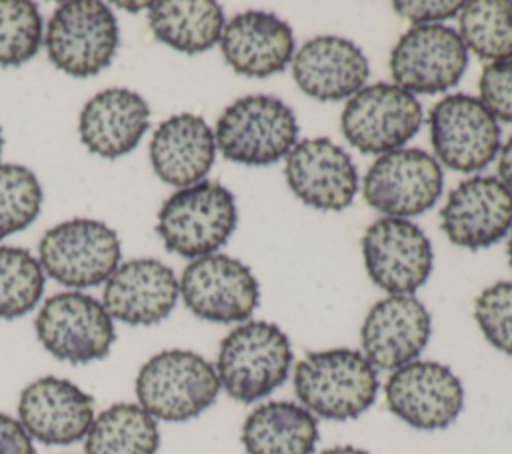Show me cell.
<instances>
[{"mask_svg": "<svg viewBox=\"0 0 512 454\" xmlns=\"http://www.w3.org/2000/svg\"><path fill=\"white\" fill-rule=\"evenodd\" d=\"M180 294L192 314L220 324L248 320L260 302V286L250 268L226 254L192 260L182 272Z\"/></svg>", "mask_w": 512, "mask_h": 454, "instance_id": "cell-13", "label": "cell"}, {"mask_svg": "<svg viewBox=\"0 0 512 454\" xmlns=\"http://www.w3.org/2000/svg\"><path fill=\"white\" fill-rule=\"evenodd\" d=\"M44 292V270L26 250L0 246V318L28 314Z\"/></svg>", "mask_w": 512, "mask_h": 454, "instance_id": "cell-29", "label": "cell"}, {"mask_svg": "<svg viewBox=\"0 0 512 454\" xmlns=\"http://www.w3.org/2000/svg\"><path fill=\"white\" fill-rule=\"evenodd\" d=\"M460 38L478 58H512V2L510 0H472L458 12Z\"/></svg>", "mask_w": 512, "mask_h": 454, "instance_id": "cell-28", "label": "cell"}, {"mask_svg": "<svg viewBox=\"0 0 512 454\" xmlns=\"http://www.w3.org/2000/svg\"><path fill=\"white\" fill-rule=\"evenodd\" d=\"M376 368L352 348L312 352L296 364L294 392L302 406L326 420H352L378 394Z\"/></svg>", "mask_w": 512, "mask_h": 454, "instance_id": "cell-1", "label": "cell"}, {"mask_svg": "<svg viewBox=\"0 0 512 454\" xmlns=\"http://www.w3.org/2000/svg\"><path fill=\"white\" fill-rule=\"evenodd\" d=\"M468 66L460 34L442 24L408 28L390 54V72L406 92L438 94L454 88Z\"/></svg>", "mask_w": 512, "mask_h": 454, "instance_id": "cell-10", "label": "cell"}, {"mask_svg": "<svg viewBox=\"0 0 512 454\" xmlns=\"http://www.w3.org/2000/svg\"><path fill=\"white\" fill-rule=\"evenodd\" d=\"M478 88L480 102L490 114L512 124V58L486 66Z\"/></svg>", "mask_w": 512, "mask_h": 454, "instance_id": "cell-33", "label": "cell"}, {"mask_svg": "<svg viewBox=\"0 0 512 454\" xmlns=\"http://www.w3.org/2000/svg\"><path fill=\"white\" fill-rule=\"evenodd\" d=\"M220 392L216 368L192 350H162L136 376V398L154 420L184 422L214 404Z\"/></svg>", "mask_w": 512, "mask_h": 454, "instance_id": "cell-3", "label": "cell"}, {"mask_svg": "<svg viewBox=\"0 0 512 454\" xmlns=\"http://www.w3.org/2000/svg\"><path fill=\"white\" fill-rule=\"evenodd\" d=\"M370 66L364 52L340 36H316L300 46L292 58L298 88L322 102L354 96L364 88Z\"/></svg>", "mask_w": 512, "mask_h": 454, "instance_id": "cell-21", "label": "cell"}, {"mask_svg": "<svg viewBox=\"0 0 512 454\" xmlns=\"http://www.w3.org/2000/svg\"><path fill=\"white\" fill-rule=\"evenodd\" d=\"M284 174L290 190L318 210H344L358 192L350 154L328 138L300 140L286 156Z\"/></svg>", "mask_w": 512, "mask_h": 454, "instance_id": "cell-19", "label": "cell"}, {"mask_svg": "<svg viewBox=\"0 0 512 454\" xmlns=\"http://www.w3.org/2000/svg\"><path fill=\"white\" fill-rule=\"evenodd\" d=\"M384 394L390 412L418 430L448 428L464 406L460 378L434 360H412L394 370Z\"/></svg>", "mask_w": 512, "mask_h": 454, "instance_id": "cell-14", "label": "cell"}, {"mask_svg": "<svg viewBox=\"0 0 512 454\" xmlns=\"http://www.w3.org/2000/svg\"><path fill=\"white\" fill-rule=\"evenodd\" d=\"M498 180L512 192V136L506 140L498 160Z\"/></svg>", "mask_w": 512, "mask_h": 454, "instance_id": "cell-36", "label": "cell"}, {"mask_svg": "<svg viewBox=\"0 0 512 454\" xmlns=\"http://www.w3.org/2000/svg\"><path fill=\"white\" fill-rule=\"evenodd\" d=\"M40 266L56 282L88 288L106 282L118 268V234L94 218H72L50 228L40 244Z\"/></svg>", "mask_w": 512, "mask_h": 454, "instance_id": "cell-7", "label": "cell"}, {"mask_svg": "<svg viewBox=\"0 0 512 454\" xmlns=\"http://www.w3.org/2000/svg\"><path fill=\"white\" fill-rule=\"evenodd\" d=\"M160 432L156 420L138 404L118 402L102 410L84 442L86 454H156Z\"/></svg>", "mask_w": 512, "mask_h": 454, "instance_id": "cell-27", "label": "cell"}, {"mask_svg": "<svg viewBox=\"0 0 512 454\" xmlns=\"http://www.w3.org/2000/svg\"><path fill=\"white\" fill-rule=\"evenodd\" d=\"M0 454H36L34 444L20 420L0 412Z\"/></svg>", "mask_w": 512, "mask_h": 454, "instance_id": "cell-35", "label": "cell"}, {"mask_svg": "<svg viewBox=\"0 0 512 454\" xmlns=\"http://www.w3.org/2000/svg\"><path fill=\"white\" fill-rule=\"evenodd\" d=\"M148 24L156 40L186 54H200L220 40L224 12L212 0H160L148 6Z\"/></svg>", "mask_w": 512, "mask_h": 454, "instance_id": "cell-26", "label": "cell"}, {"mask_svg": "<svg viewBox=\"0 0 512 454\" xmlns=\"http://www.w3.org/2000/svg\"><path fill=\"white\" fill-rule=\"evenodd\" d=\"M148 102L134 90L108 88L94 94L82 108L78 132L82 144L102 158L132 152L150 122Z\"/></svg>", "mask_w": 512, "mask_h": 454, "instance_id": "cell-23", "label": "cell"}, {"mask_svg": "<svg viewBox=\"0 0 512 454\" xmlns=\"http://www.w3.org/2000/svg\"><path fill=\"white\" fill-rule=\"evenodd\" d=\"M432 320L412 294H390L378 300L360 328L366 360L380 370H398L426 348Z\"/></svg>", "mask_w": 512, "mask_h": 454, "instance_id": "cell-16", "label": "cell"}, {"mask_svg": "<svg viewBox=\"0 0 512 454\" xmlns=\"http://www.w3.org/2000/svg\"><path fill=\"white\" fill-rule=\"evenodd\" d=\"M342 134L362 154H386L414 138L422 106L396 84L378 82L358 90L342 110Z\"/></svg>", "mask_w": 512, "mask_h": 454, "instance_id": "cell-9", "label": "cell"}, {"mask_svg": "<svg viewBox=\"0 0 512 454\" xmlns=\"http://www.w3.org/2000/svg\"><path fill=\"white\" fill-rule=\"evenodd\" d=\"M464 2L458 0H450V2H440V0H424V2H394L392 8L406 20L414 22L416 26L420 24H440V20L452 18L460 12Z\"/></svg>", "mask_w": 512, "mask_h": 454, "instance_id": "cell-34", "label": "cell"}, {"mask_svg": "<svg viewBox=\"0 0 512 454\" xmlns=\"http://www.w3.org/2000/svg\"><path fill=\"white\" fill-rule=\"evenodd\" d=\"M294 354L280 326L250 320L224 336L218 350L216 374L220 388L242 404L272 394L288 378Z\"/></svg>", "mask_w": 512, "mask_h": 454, "instance_id": "cell-2", "label": "cell"}, {"mask_svg": "<svg viewBox=\"0 0 512 454\" xmlns=\"http://www.w3.org/2000/svg\"><path fill=\"white\" fill-rule=\"evenodd\" d=\"M2 144H4V140H2V130H0V154H2Z\"/></svg>", "mask_w": 512, "mask_h": 454, "instance_id": "cell-39", "label": "cell"}, {"mask_svg": "<svg viewBox=\"0 0 512 454\" xmlns=\"http://www.w3.org/2000/svg\"><path fill=\"white\" fill-rule=\"evenodd\" d=\"M474 318L484 338L496 350L512 356V282L484 288L474 302Z\"/></svg>", "mask_w": 512, "mask_h": 454, "instance_id": "cell-32", "label": "cell"}, {"mask_svg": "<svg viewBox=\"0 0 512 454\" xmlns=\"http://www.w3.org/2000/svg\"><path fill=\"white\" fill-rule=\"evenodd\" d=\"M44 44L50 62L64 74L96 76L116 54V16L98 0L62 2L48 20Z\"/></svg>", "mask_w": 512, "mask_h": 454, "instance_id": "cell-6", "label": "cell"}, {"mask_svg": "<svg viewBox=\"0 0 512 454\" xmlns=\"http://www.w3.org/2000/svg\"><path fill=\"white\" fill-rule=\"evenodd\" d=\"M506 252H508V262H510V266H512V230H510V238H508V248H506Z\"/></svg>", "mask_w": 512, "mask_h": 454, "instance_id": "cell-38", "label": "cell"}, {"mask_svg": "<svg viewBox=\"0 0 512 454\" xmlns=\"http://www.w3.org/2000/svg\"><path fill=\"white\" fill-rule=\"evenodd\" d=\"M298 122L290 106L268 94L232 102L216 122V146L224 158L246 166H268L296 146Z\"/></svg>", "mask_w": 512, "mask_h": 454, "instance_id": "cell-5", "label": "cell"}, {"mask_svg": "<svg viewBox=\"0 0 512 454\" xmlns=\"http://www.w3.org/2000/svg\"><path fill=\"white\" fill-rule=\"evenodd\" d=\"M42 208V186L32 170L0 164V240L28 228Z\"/></svg>", "mask_w": 512, "mask_h": 454, "instance_id": "cell-30", "label": "cell"}, {"mask_svg": "<svg viewBox=\"0 0 512 454\" xmlns=\"http://www.w3.org/2000/svg\"><path fill=\"white\" fill-rule=\"evenodd\" d=\"M320 454H370V452H366V450H362V448H356V446L346 444V446H334V448L322 450Z\"/></svg>", "mask_w": 512, "mask_h": 454, "instance_id": "cell-37", "label": "cell"}, {"mask_svg": "<svg viewBox=\"0 0 512 454\" xmlns=\"http://www.w3.org/2000/svg\"><path fill=\"white\" fill-rule=\"evenodd\" d=\"M214 132L202 116L176 114L160 122L150 140V162L156 176L170 184L188 188L202 182L214 164Z\"/></svg>", "mask_w": 512, "mask_h": 454, "instance_id": "cell-24", "label": "cell"}, {"mask_svg": "<svg viewBox=\"0 0 512 454\" xmlns=\"http://www.w3.org/2000/svg\"><path fill=\"white\" fill-rule=\"evenodd\" d=\"M220 48L234 72L264 78L282 72L294 58V34L276 14L248 10L224 24Z\"/></svg>", "mask_w": 512, "mask_h": 454, "instance_id": "cell-22", "label": "cell"}, {"mask_svg": "<svg viewBox=\"0 0 512 454\" xmlns=\"http://www.w3.org/2000/svg\"><path fill=\"white\" fill-rule=\"evenodd\" d=\"M318 436L314 414L288 400L256 406L242 426L248 454H312Z\"/></svg>", "mask_w": 512, "mask_h": 454, "instance_id": "cell-25", "label": "cell"}, {"mask_svg": "<svg viewBox=\"0 0 512 454\" xmlns=\"http://www.w3.org/2000/svg\"><path fill=\"white\" fill-rule=\"evenodd\" d=\"M180 282L170 266L154 258H134L120 264L104 286L102 306L130 326H152L176 306Z\"/></svg>", "mask_w": 512, "mask_h": 454, "instance_id": "cell-20", "label": "cell"}, {"mask_svg": "<svg viewBox=\"0 0 512 454\" xmlns=\"http://www.w3.org/2000/svg\"><path fill=\"white\" fill-rule=\"evenodd\" d=\"M40 344L58 360L86 364L108 356L116 332L106 308L82 292L50 296L34 322Z\"/></svg>", "mask_w": 512, "mask_h": 454, "instance_id": "cell-8", "label": "cell"}, {"mask_svg": "<svg viewBox=\"0 0 512 454\" xmlns=\"http://www.w3.org/2000/svg\"><path fill=\"white\" fill-rule=\"evenodd\" d=\"M440 164L420 148H398L378 156L362 184L364 200L390 218L418 216L442 194Z\"/></svg>", "mask_w": 512, "mask_h": 454, "instance_id": "cell-11", "label": "cell"}, {"mask_svg": "<svg viewBox=\"0 0 512 454\" xmlns=\"http://www.w3.org/2000/svg\"><path fill=\"white\" fill-rule=\"evenodd\" d=\"M236 220L234 194L220 182L202 180L180 188L162 204L156 232L170 252L202 258L228 242Z\"/></svg>", "mask_w": 512, "mask_h": 454, "instance_id": "cell-4", "label": "cell"}, {"mask_svg": "<svg viewBox=\"0 0 512 454\" xmlns=\"http://www.w3.org/2000/svg\"><path fill=\"white\" fill-rule=\"evenodd\" d=\"M42 16L28 0H0V66H20L36 56Z\"/></svg>", "mask_w": 512, "mask_h": 454, "instance_id": "cell-31", "label": "cell"}, {"mask_svg": "<svg viewBox=\"0 0 512 454\" xmlns=\"http://www.w3.org/2000/svg\"><path fill=\"white\" fill-rule=\"evenodd\" d=\"M448 240L468 250L496 244L512 228V192L494 176L462 180L440 210Z\"/></svg>", "mask_w": 512, "mask_h": 454, "instance_id": "cell-17", "label": "cell"}, {"mask_svg": "<svg viewBox=\"0 0 512 454\" xmlns=\"http://www.w3.org/2000/svg\"><path fill=\"white\" fill-rule=\"evenodd\" d=\"M430 142L444 166L456 172L484 170L500 150V126L474 96L450 94L430 110Z\"/></svg>", "mask_w": 512, "mask_h": 454, "instance_id": "cell-12", "label": "cell"}, {"mask_svg": "<svg viewBox=\"0 0 512 454\" xmlns=\"http://www.w3.org/2000/svg\"><path fill=\"white\" fill-rule=\"evenodd\" d=\"M18 418L38 442L74 444L86 438L94 422V398L66 378L44 376L20 392Z\"/></svg>", "mask_w": 512, "mask_h": 454, "instance_id": "cell-18", "label": "cell"}, {"mask_svg": "<svg viewBox=\"0 0 512 454\" xmlns=\"http://www.w3.org/2000/svg\"><path fill=\"white\" fill-rule=\"evenodd\" d=\"M368 276L390 294L416 292L432 272V244L406 218H378L362 236Z\"/></svg>", "mask_w": 512, "mask_h": 454, "instance_id": "cell-15", "label": "cell"}]
</instances>
